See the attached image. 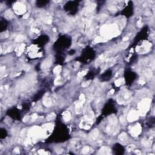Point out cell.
Instances as JSON below:
<instances>
[{
  "instance_id": "cell-1",
  "label": "cell",
  "mask_w": 155,
  "mask_h": 155,
  "mask_svg": "<svg viewBox=\"0 0 155 155\" xmlns=\"http://www.w3.org/2000/svg\"><path fill=\"white\" fill-rule=\"evenodd\" d=\"M14 9L15 10L16 13H22L25 11V6L22 4H16V6L14 7Z\"/></svg>"
},
{
  "instance_id": "cell-3",
  "label": "cell",
  "mask_w": 155,
  "mask_h": 155,
  "mask_svg": "<svg viewBox=\"0 0 155 155\" xmlns=\"http://www.w3.org/2000/svg\"><path fill=\"white\" fill-rule=\"evenodd\" d=\"M140 128L139 127V126H136V127H134L133 129H132V133L133 135H138L139 133H140Z\"/></svg>"
},
{
  "instance_id": "cell-2",
  "label": "cell",
  "mask_w": 155,
  "mask_h": 155,
  "mask_svg": "<svg viewBox=\"0 0 155 155\" xmlns=\"http://www.w3.org/2000/svg\"><path fill=\"white\" fill-rule=\"evenodd\" d=\"M138 118V114L136 111H133L132 112H131L129 114V117H128V119H129L130 121H134L135 119H136Z\"/></svg>"
},
{
  "instance_id": "cell-4",
  "label": "cell",
  "mask_w": 155,
  "mask_h": 155,
  "mask_svg": "<svg viewBox=\"0 0 155 155\" xmlns=\"http://www.w3.org/2000/svg\"><path fill=\"white\" fill-rule=\"evenodd\" d=\"M70 114L69 112H66L64 114V120L66 121H67L70 119Z\"/></svg>"
}]
</instances>
